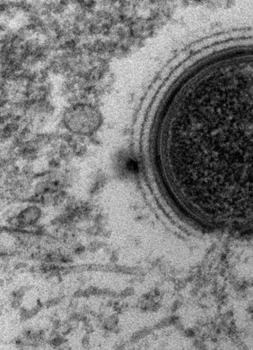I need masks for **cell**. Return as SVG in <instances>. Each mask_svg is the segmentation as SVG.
<instances>
[{"label": "cell", "mask_w": 253, "mask_h": 350, "mask_svg": "<svg viewBox=\"0 0 253 350\" xmlns=\"http://www.w3.org/2000/svg\"><path fill=\"white\" fill-rule=\"evenodd\" d=\"M126 168L130 172L136 174L139 171V167L137 162L133 159L128 160L126 163Z\"/></svg>", "instance_id": "3957f363"}, {"label": "cell", "mask_w": 253, "mask_h": 350, "mask_svg": "<svg viewBox=\"0 0 253 350\" xmlns=\"http://www.w3.org/2000/svg\"><path fill=\"white\" fill-rule=\"evenodd\" d=\"M83 294H84V292H83L82 291H78L77 292H76L74 294V296L75 297H81L82 296H83Z\"/></svg>", "instance_id": "5b68a950"}, {"label": "cell", "mask_w": 253, "mask_h": 350, "mask_svg": "<svg viewBox=\"0 0 253 350\" xmlns=\"http://www.w3.org/2000/svg\"><path fill=\"white\" fill-rule=\"evenodd\" d=\"M87 105L77 104L72 108L68 109L65 115L67 126L71 130L79 134H89L95 128L94 109L93 106L89 105L88 111Z\"/></svg>", "instance_id": "6da1fadb"}, {"label": "cell", "mask_w": 253, "mask_h": 350, "mask_svg": "<svg viewBox=\"0 0 253 350\" xmlns=\"http://www.w3.org/2000/svg\"><path fill=\"white\" fill-rule=\"evenodd\" d=\"M89 342V339L88 337H85L84 338V339L83 340V344L84 345V346H88Z\"/></svg>", "instance_id": "277c9868"}, {"label": "cell", "mask_w": 253, "mask_h": 350, "mask_svg": "<svg viewBox=\"0 0 253 350\" xmlns=\"http://www.w3.org/2000/svg\"><path fill=\"white\" fill-rule=\"evenodd\" d=\"M40 215V211L36 208H30L19 215L17 221L21 225H30L36 222Z\"/></svg>", "instance_id": "7a4b0ae2"}]
</instances>
